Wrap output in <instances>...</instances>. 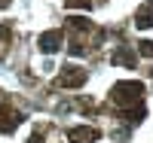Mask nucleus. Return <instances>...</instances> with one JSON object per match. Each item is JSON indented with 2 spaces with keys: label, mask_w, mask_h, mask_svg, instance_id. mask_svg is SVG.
Masks as SVG:
<instances>
[{
  "label": "nucleus",
  "mask_w": 153,
  "mask_h": 143,
  "mask_svg": "<svg viewBox=\"0 0 153 143\" xmlns=\"http://www.w3.org/2000/svg\"><path fill=\"white\" fill-rule=\"evenodd\" d=\"M101 131L92 125H80V128H71L68 131V143H98Z\"/></svg>",
  "instance_id": "7ed1b4c3"
},
{
  "label": "nucleus",
  "mask_w": 153,
  "mask_h": 143,
  "mask_svg": "<svg viewBox=\"0 0 153 143\" xmlns=\"http://www.w3.org/2000/svg\"><path fill=\"white\" fill-rule=\"evenodd\" d=\"M110 100L123 110H135L144 103V82L138 79H129V82H117L110 88Z\"/></svg>",
  "instance_id": "f257e3e1"
},
{
  "label": "nucleus",
  "mask_w": 153,
  "mask_h": 143,
  "mask_svg": "<svg viewBox=\"0 0 153 143\" xmlns=\"http://www.w3.org/2000/svg\"><path fill=\"white\" fill-rule=\"evenodd\" d=\"M68 9H92V0H65Z\"/></svg>",
  "instance_id": "6e6552de"
},
{
  "label": "nucleus",
  "mask_w": 153,
  "mask_h": 143,
  "mask_svg": "<svg viewBox=\"0 0 153 143\" xmlns=\"http://www.w3.org/2000/svg\"><path fill=\"white\" fill-rule=\"evenodd\" d=\"M40 52H46V55H52V52H58L61 49V43H65V34L61 31H46V34H40Z\"/></svg>",
  "instance_id": "39448f33"
},
{
  "label": "nucleus",
  "mask_w": 153,
  "mask_h": 143,
  "mask_svg": "<svg viewBox=\"0 0 153 143\" xmlns=\"http://www.w3.org/2000/svg\"><path fill=\"white\" fill-rule=\"evenodd\" d=\"M135 28H138V31H150V28H153V0L141 3V9L135 12Z\"/></svg>",
  "instance_id": "423d86ee"
},
{
  "label": "nucleus",
  "mask_w": 153,
  "mask_h": 143,
  "mask_svg": "<svg viewBox=\"0 0 153 143\" xmlns=\"http://www.w3.org/2000/svg\"><path fill=\"white\" fill-rule=\"evenodd\" d=\"M138 52H141L144 58H153V43L150 40H141V43H138Z\"/></svg>",
  "instance_id": "1a4fd4ad"
},
{
  "label": "nucleus",
  "mask_w": 153,
  "mask_h": 143,
  "mask_svg": "<svg viewBox=\"0 0 153 143\" xmlns=\"http://www.w3.org/2000/svg\"><path fill=\"white\" fill-rule=\"evenodd\" d=\"M19 125H22V113H19V110L0 107V131H3V134H12Z\"/></svg>",
  "instance_id": "20e7f679"
},
{
  "label": "nucleus",
  "mask_w": 153,
  "mask_h": 143,
  "mask_svg": "<svg viewBox=\"0 0 153 143\" xmlns=\"http://www.w3.org/2000/svg\"><path fill=\"white\" fill-rule=\"evenodd\" d=\"M86 79H89V73L83 67H76V64H65L61 73H58V85L61 88H80V85H86Z\"/></svg>",
  "instance_id": "f03ea898"
},
{
  "label": "nucleus",
  "mask_w": 153,
  "mask_h": 143,
  "mask_svg": "<svg viewBox=\"0 0 153 143\" xmlns=\"http://www.w3.org/2000/svg\"><path fill=\"white\" fill-rule=\"evenodd\" d=\"M0 6H3V9H6V6H9V0H0Z\"/></svg>",
  "instance_id": "f8f14e48"
},
{
  "label": "nucleus",
  "mask_w": 153,
  "mask_h": 143,
  "mask_svg": "<svg viewBox=\"0 0 153 143\" xmlns=\"http://www.w3.org/2000/svg\"><path fill=\"white\" fill-rule=\"evenodd\" d=\"M110 61L113 64H123V67H135V52L129 49V46H123V49H117V52H113V55H110Z\"/></svg>",
  "instance_id": "0eeeda50"
},
{
  "label": "nucleus",
  "mask_w": 153,
  "mask_h": 143,
  "mask_svg": "<svg viewBox=\"0 0 153 143\" xmlns=\"http://www.w3.org/2000/svg\"><path fill=\"white\" fill-rule=\"evenodd\" d=\"M28 143H43V134H40V131H34V134H31V140H28Z\"/></svg>",
  "instance_id": "9d476101"
},
{
  "label": "nucleus",
  "mask_w": 153,
  "mask_h": 143,
  "mask_svg": "<svg viewBox=\"0 0 153 143\" xmlns=\"http://www.w3.org/2000/svg\"><path fill=\"white\" fill-rule=\"evenodd\" d=\"M0 40H3V43L9 40V28H6V24H3V28H0Z\"/></svg>",
  "instance_id": "9b49d317"
}]
</instances>
